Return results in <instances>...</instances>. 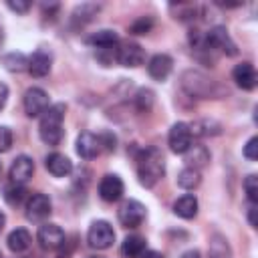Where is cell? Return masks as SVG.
<instances>
[{"instance_id":"6da1fadb","label":"cell","mask_w":258,"mask_h":258,"mask_svg":"<svg viewBox=\"0 0 258 258\" xmlns=\"http://www.w3.org/2000/svg\"><path fill=\"white\" fill-rule=\"evenodd\" d=\"M165 173V159L157 147H147L137 157V175L143 187H153Z\"/></svg>"},{"instance_id":"7a4b0ae2","label":"cell","mask_w":258,"mask_h":258,"mask_svg":"<svg viewBox=\"0 0 258 258\" xmlns=\"http://www.w3.org/2000/svg\"><path fill=\"white\" fill-rule=\"evenodd\" d=\"M64 103H54L50 105L42 115H40V125H38V135L46 145H58L64 131H62V119H64Z\"/></svg>"},{"instance_id":"3957f363","label":"cell","mask_w":258,"mask_h":258,"mask_svg":"<svg viewBox=\"0 0 258 258\" xmlns=\"http://www.w3.org/2000/svg\"><path fill=\"white\" fill-rule=\"evenodd\" d=\"M181 89L189 97H196V99H210L218 95L216 83L200 71H185L181 75Z\"/></svg>"},{"instance_id":"277c9868","label":"cell","mask_w":258,"mask_h":258,"mask_svg":"<svg viewBox=\"0 0 258 258\" xmlns=\"http://www.w3.org/2000/svg\"><path fill=\"white\" fill-rule=\"evenodd\" d=\"M87 242L95 250H107V248H111L113 242H115V230H113V226L109 222H105V220L93 222L91 228H89V232H87Z\"/></svg>"},{"instance_id":"5b68a950","label":"cell","mask_w":258,"mask_h":258,"mask_svg":"<svg viewBox=\"0 0 258 258\" xmlns=\"http://www.w3.org/2000/svg\"><path fill=\"white\" fill-rule=\"evenodd\" d=\"M117 216H119L121 226H125V228H139L143 224L147 212H145V206L141 202H137V200H125L121 204Z\"/></svg>"},{"instance_id":"8992f818","label":"cell","mask_w":258,"mask_h":258,"mask_svg":"<svg viewBox=\"0 0 258 258\" xmlns=\"http://www.w3.org/2000/svg\"><path fill=\"white\" fill-rule=\"evenodd\" d=\"M206 46L208 48H214V50H220L228 56H236L238 54V48H236V42L230 38L228 30L224 26H214L208 34H206Z\"/></svg>"},{"instance_id":"52a82bcc","label":"cell","mask_w":258,"mask_h":258,"mask_svg":"<svg viewBox=\"0 0 258 258\" xmlns=\"http://www.w3.org/2000/svg\"><path fill=\"white\" fill-rule=\"evenodd\" d=\"M22 105H24V113H26L28 117H40V115L50 107L48 95H46L42 89H38V87H30V89L24 93Z\"/></svg>"},{"instance_id":"ba28073f","label":"cell","mask_w":258,"mask_h":258,"mask_svg":"<svg viewBox=\"0 0 258 258\" xmlns=\"http://www.w3.org/2000/svg\"><path fill=\"white\" fill-rule=\"evenodd\" d=\"M167 143H169V149L173 153H185L189 147H191V131H189V125L187 123H173L171 129H169V135H167Z\"/></svg>"},{"instance_id":"9c48e42d","label":"cell","mask_w":258,"mask_h":258,"mask_svg":"<svg viewBox=\"0 0 258 258\" xmlns=\"http://www.w3.org/2000/svg\"><path fill=\"white\" fill-rule=\"evenodd\" d=\"M36 240L44 250H56L64 244V232L56 224H42L36 232Z\"/></svg>"},{"instance_id":"30bf717a","label":"cell","mask_w":258,"mask_h":258,"mask_svg":"<svg viewBox=\"0 0 258 258\" xmlns=\"http://www.w3.org/2000/svg\"><path fill=\"white\" fill-rule=\"evenodd\" d=\"M32 173H34V161H32L28 155H18V157L12 161L10 171H8L10 181H12V183H18V185H24V183L32 177Z\"/></svg>"},{"instance_id":"8fae6325","label":"cell","mask_w":258,"mask_h":258,"mask_svg":"<svg viewBox=\"0 0 258 258\" xmlns=\"http://www.w3.org/2000/svg\"><path fill=\"white\" fill-rule=\"evenodd\" d=\"M52 212L50 200L44 194H34L32 198H28L26 202V218L32 222H40L44 218H48V214Z\"/></svg>"},{"instance_id":"7c38bea8","label":"cell","mask_w":258,"mask_h":258,"mask_svg":"<svg viewBox=\"0 0 258 258\" xmlns=\"http://www.w3.org/2000/svg\"><path fill=\"white\" fill-rule=\"evenodd\" d=\"M123 189H125L123 179L115 173H107L99 183V196L105 202H117L123 196Z\"/></svg>"},{"instance_id":"4fadbf2b","label":"cell","mask_w":258,"mask_h":258,"mask_svg":"<svg viewBox=\"0 0 258 258\" xmlns=\"http://www.w3.org/2000/svg\"><path fill=\"white\" fill-rule=\"evenodd\" d=\"M171 69H173V60H171L169 54H163V52L153 54L149 58V62H147V73L155 81H165L169 77Z\"/></svg>"},{"instance_id":"5bb4252c","label":"cell","mask_w":258,"mask_h":258,"mask_svg":"<svg viewBox=\"0 0 258 258\" xmlns=\"http://www.w3.org/2000/svg\"><path fill=\"white\" fill-rule=\"evenodd\" d=\"M101 139L91 133V131H83L79 137H77V153L83 157V159H93L101 153Z\"/></svg>"},{"instance_id":"9a60e30c","label":"cell","mask_w":258,"mask_h":258,"mask_svg":"<svg viewBox=\"0 0 258 258\" xmlns=\"http://www.w3.org/2000/svg\"><path fill=\"white\" fill-rule=\"evenodd\" d=\"M117 60L123 67H139L145 60V50L137 42H127L117 50Z\"/></svg>"},{"instance_id":"2e32d148","label":"cell","mask_w":258,"mask_h":258,"mask_svg":"<svg viewBox=\"0 0 258 258\" xmlns=\"http://www.w3.org/2000/svg\"><path fill=\"white\" fill-rule=\"evenodd\" d=\"M232 77L236 81V85L244 91H252L256 87V71H254V64L252 62H240L234 67L232 71Z\"/></svg>"},{"instance_id":"e0dca14e","label":"cell","mask_w":258,"mask_h":258,"mask_svg":"<svg viewBox=\"0 0 258 258\" xmlns=\"http://www.w3.org/2000/svg\"><path fill=\"white\" fill-rule=\"evenodd\" d=\"M44 165H46V169H48L54 177H67V175L73 171V161H71L67 155L58 153V151L46 155Z\"/></svg>"},{"instance_id":"ac0fdd59","label":"cell","mask_w":258,"mask_h":258,"mask_svg":"<svg viewBox=\"0 0 258 258\" xmlns=\"http://www.w3.org/2000/svg\"><path fill=\"white\" fill-rule=\"evenodd\" d=\"M50 67H52V56L46 50H36L28 58V73L32 77H46L50 73Z\"/></svg>"},{"instance_id":"d6986e66","label":"cell","mask_w":258,"mask_h":258,"mask_svg":"<svg viewBox=\"0 0 258 258\" xmlns=\"http://www.w3.org/2000/svg\"><path fill=\"white\" fill-rule=\"evenodd\" d=\"M173 212H175V216H179V218H183V220L196 218V214H198V198L191 196V194L181 196L179 200H175Z\"/></svg>"},{"instance_id":"ffe728a7","label":"cell","mask_w":258,"mask_h":258,"mask_svg":"<svg viewBox=\"0 0 258 258\" xmlns=\"http://www.w3.org/2000/svg\"><path fill=\"white\" fill-rule=\"evenodd\" d=\"M208 161H210V151L204 145H194L191 143V147L185 151V163L191 169L200 171L204 165H208Z\"/></svg>"},{"instance_id":"44dd1931","label":"cell","mask_w":258,"mask_h":258,"mask_svg":"<svg viewBox=\"0 0 258 258\" xmlns=\"http://www.w3.org/2000/svg\"><path fill=\"white\" fill-rule=\"evenodd\" d=\"M208 258H232V248H230V242L226 240V236L214 234L210 238Z\"/></svg>"},{"instance_id":"7402d4cb","label":"cell","mask_w":258,"mask_h":258,"mask_svg":"<svg viewBox=\"0 0 258 258\" xmlns=\"http://www.w3.org/2000/svg\"><path fill=\"white\" fill-rule=\"evenodd\" d=\"M6 242H8V248H10L12 252H24V250H28L32 238H30L28 230L16 228V230H12V232L8 234V240H6Z\"/></svg>"},{"instance_id":"603a6c76","label":"cell","mask_w":258,"mask_h":258,"mask_svg":"<svg viewBox=\"0 0 258 258\" xmlns=\"http://www.w3.org/2000/svg\"><path fill=\"white\" fill-rule=\"evenodd\" d=\"M145 252V240L141 236H127L121 244V254L125 258H141Z\"/></svg>"},{"instance_id":"cb8c5ba5","label":"cell","mask_w":258,"mask_h":258,"mask_svg":"<svg viewBox=\"0 0 258 258\" xmlns=\"http://www.w3.org/2000/svg\"><path fill=\"white\" fill-rule=\"evenodd\" d=\"M87 42L93 44V46H97V48H111L113 44L119 42V36H117L115 30H107V28H105V30L93 32V34L87 38Z\"/></svg>"},{"instance_id":"d4e9b609","label":"cell","mask_w":258,"mask_h":258,"mask_svg":"<svg viewBox=\"0 0 258 258\" xmlns=\"http://www.w3.org/2000/svg\"><path fill=\"white\" fill-rule=\"evenodd\" d=\"M189 131H191V137L198 135V137H208V135H218L220 133V123L212 121V119H200V121H194L189 125Z\"/></svg>"},{"instance_id":"484cf974","label":"cell","mask_w":258,"mask_h":258,"mask_svg":"<svg viewBox=\"0 0 258 258\" xmlns=\"http://www.w3.org/2000/svg\"><path fill=\"white\" fill-rule=\"evenodd\" d=\"M202 183V173L198 169H191V167H185L179 171L177 175V185L181 189H196L198 185Z\"/></svg>"},{"instance_id":"4316f807","label":"cell","mask_w":258,"mask_h":258,"mask_svg":"<svg viewBox=\"0 0 258 258\" xmlns=\"http://www.w3.org/2000/svg\"><path fill=\"white\" fill-rule=\"evenodd\" d=\"M4 64H6L8 71L20 73V71H26L28 69V58L22 52H10V54L4 56Z\"/></svg>"},{"instance_id":"83f0119b","label":"cell","mask_w":258,"mask_h":258,"mask_svg":"<svg viewBox=\"0 0 258 258\" xmlns=\"http://www.w3.org/2000/svg\"><path fill=\"white\" fill-rule=\"evenodd\" d=\"M26 198V189L24 185H18V183H12L4 189V200L10 204V206H18L22 200Z\"/></svg>"},{"instance_id":"f1b7e54d","label":"cell","mask_w":258,"mask_h":258,"mask_svg":"<svg viewBox=\"0 0 258 258\" xmlns=\"http://www.w3.org/2000/svg\"><path fill=\"white\" fill-rule=\"evenodd\" d=\"M135 105L141 113H147L153 107V91L151 89H139L135 95Z\"/></svg>"},{"instance_id":"f546056e","label":"cell","mask_w":258,"mask_h":258,"mask_svg":"<svg viewBox=\"0 0 258 258\" xmlns=\"http://www.w3.org/2000/svg\"><path fill=\"white\" fill-rule=\"evenodd\" d=\"M244 191H246L250 204H258V177L254 173H250L244 179Z\"/></svg>"},{"instance_id":"4dcf8cb0","label":"cell","mask_w":258,"mask_h":258,"mask_svg":"<svg viewBox=\"0 0 258 258\" xmlns=\"http://www.w3.org/2000/svg\"><path fill=\"white\" fill-rule=\"evenodd\" d=\"M151 26H153V20H151L149 16H141V18H137V20L129 26V30H131L133 34H147V32L151 30Z\"/></svg>"},{"instance_id":"1f68e13d","label":"cell","mask_w":258,"mask_h":258,"mask_svg":"<svg viewBox=\"0 0 258 258\" xmlns=\"http://www.w3.org/2000/svg\"><path fill=\"white\" fill-rule=\"evenodd\" d=\"M244 157L246 159H250V161H254L256 157H258V137H250L248 139V143L244 145Z\"/></svg>"},{"instance_id":"d6a6232c","label":"cell","mask_w":258,"mask_h":258,"mask_svg":"<svg viewBox=\"0 0 258 258\" xmlns=\"http://www.w3.org/2000/svg\"><path fill=\"white\" fill-rule=\"evenodd\" d=\"M12 145V131L6 125H0V153L8 151Z\"/></svg>"},{"instance_id":"836d02e7","label":"cell","mask_w":258,"mask_h":258,"mask_svg":"<svg viewBox=\"0 0 258 258\" xmlns=\"http://www.w3.org/2000/svg\"><path fill=\"white\" fill-rule=\"evenodd\" d=\"M8 8L18 12V14H24L30 10V2L28 0H8Z\"/></svg>"},{"instance_id":"e575fe53","label":"cell","mask_w":258,"mask_h":258,"mask_svg":"<svg viewBox=\"0 0 258 258\" xmlns=\"http://www.w3.org/2000/svg\"><path fill=\"white\" fill-rule=\"evenodd\" d=\"M248 222L252 228H256V204H248Z\"/></svg>"},{"instance_id":"d590c367","label":"cell","mask_w":258,"mask_h":258,"mask_svg":"<svg viewBox=\"0 0 258 258\" xmlns=\"http://www.w3.org/2000/svg\"><path fill=\"white\" fill-rule=\"evenodd\" d=\"M6 101H8V87L4 83H0V111L4 109Z\"/></svg>"},{"instance_id":"8d00e7d4","label":"cell","mask_w":258,"mask_h":258,"mask_svg":"<svg viewBox=\"0 0 258 258\" xmlns=\"http://www.w3.org/2000/svg\"><path fill=\"white\" fill-rule=\"evenodd\" d=\"M141 258H163V254H159V252H155V250H145V252L141 254Z\"/></svg>"},{"instance_id":"74e56055","label":"cell","mask_w":258,"mask_h":258,"mask_svg":"<svg viewBox=\"0 0 258 258\" xmlns=\"http://www.w3.org/2000/svg\"><path fill=\"white\" fill-rule=\"evenodd\" d=\"M181 258H202V256H200V252H198V250H187V252H183V254H181Z\"/></svg>"},{"instance_id":"f35d334b","label":"cell","mask_w":258,"mask_h":258,"mask_svg":"<svg viewBox=\"0 0 258 258\" xmlns=\"http://www.w3.org/2000/svg\"><path fill=\"white\" fill-rule=\"evenodd\" d=\"M4 224H6V218H4V214H0V232H2V228H4Z\"/></svg>"},{"instance_id":"ab89813d","label":"cell","mask_w":258,"mask_h":258,"mask_svg":"<svg viewBox=\"0 0 258 258\" xmlns=\"http://www.w3.org/2000/svg\"><path fill=\"white\" fill-rule=\"evenodd\" d=\"M89 258H103V256H89Z\"/></svg>"},{"instance_id":"60d3db41","label":"cell","mask_w":258,"mask_h":258,"mask_svg":"<svg viewBox=\"0 0 258 258\" xmlns=\"http://www.w3.org/2000/svg\"><path fill=\"white\" fill-rule=\"evenodd\" d=\"M0 171H2V163H0Z\"/></svg>"},{"instance_id":"b9f144b4","label":"cell","mask_w":258,"mask_h":258,"mask_svg":"<svg viewBox=\"0 0 258 258\" xmlns=\"http://www.w3.org/2000/svg\"><path fill=\"white\" fill-rule=\"evenodd\" d=\"M0 38H2V30H0Z\"/></svg>"},{"instance_id":"7bdbcfd3","label":"cell","mask_w":258,"mask_h":258,"mask_svg":"<svg viewBox=\"0 0 258 258\" xmlns=\"http://www.w3.org/2000/svg\"><path fill=\"white\" fill-rule=\"evenodd\" d=\"M0 258H2V254H0Z\"/></svg>"}]
</instances>
